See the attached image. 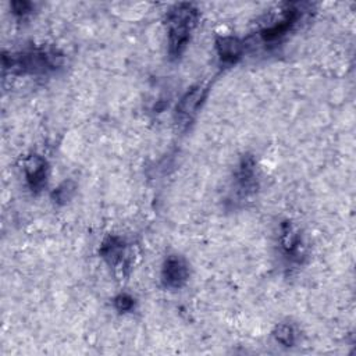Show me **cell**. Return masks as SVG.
Segmentation results:
<instances>
[{"label": "cell", "instance_id": "obj_1", "mask_svg": "<svg viewBox=\"0 0 356 356\" xmlns=\"http://www.w3.org/2000/svg\"><path fill=\"white\" fill-rule=\"evenodd\" d=\"M63 64L64 54L54 47H29L3 54V70L14 75H46Z\"/></svg>", "mask_w": 356, "mask_h": 356}, {"label": "cell", "instance_id": "obj_2", "mask_svg": "<svg viewBox=\"0 0 356 356\" xmlns=\"http://www.w3.org/2000/svg\"><path fill=\"white\" fill-rule=\"evenodd\" d=\"M197 19L199 10L191 3L175 4L168 11V54L171 58H178L185 51Z\"/></svg>", "mask_w": 356, "mask_h": 356}, {"label": "cell", "instance_id": "obj_3", "mask_svg": "<svg viewBox=\"0 0 356 356\" xmlns=\"http://www.w3.org/2000/svg\"><path fill=\"white\" fill-rule=\"evenodd\" d=\"M302 3H288L280 10L278 18H273L271 24L263 26L259 32V39L266 44H275L281 42L289 32L295 29L305 14Z\"/></svg>", "mask_w": 356, "mask_h": 356}, {"label": "cell", "instance_id": "obj_4", "mask_svg": "<svg viewBox=\"0 0 356 356\" xmlns=\"http://www.w3.org/2000/svg\"><path fill=\"white\" fill-rule=\"evenodd\" d=\"M259 188L257 163L253 156L246 154L241 159L235 172L232 185V202L242 203L249 200Z\"/></svg>", "mask_w": 356, "mask_h": 356}, {"label": "cell", "instance_id": "obj_5", "mask_svg": "<svg viewBox=\"0 0 356 356\" xmlns=\"http://www.w3.org/2000/svg\"><path fill=\"white\" fill-rule=\"evenodd\" d=\"M210 90V85L199 83L192 86L178 102L175 107V121L178 125L186 128L202 107Z\"/></svg>", "mask_w": 356, "mask_h": 356}, {"label": "cell", "instance_id": "obj_6", "mask_svg": "<svg viewBox=\"0 0 356 356\" xmlns=\"http://www.w3.org/2000/svg\"><path fill=\"white\" fill-rule=\"evenodd\" d=\"M280 246L284 257L291 263H300L305 257V243L302 235L289 221L281 224Z\"/></svg>", "mask_w": 356, "mask_h": 356}, {"label": "cell", "instance_id": "obj_7", "mask_svg": "<svg viewBox=\"0 0 356 356\" xmlns=\"http://www.w3.org/2000/svg\"><path fill=\"white\" fill-rule=\"evenodd\" d=\"M100 256L114 268L124 271L129 267V257L127 243L122 238L110 235L100 245Z\"/></svg>", "mask_w": 356, "mask_h": 356}, {"label": "cell", "instance_id": "obj_8", "mask_svg": "<svg viewBox=\"0 0 356 356\" xmlns=\"http://www.w3.org/2000/svg\"><path fill=\"white\" fill-rule=\"evenodd\" d=\"M189 278V268L185 260L177 254H171L164 260L161 268V280L164 286L171 289L182 288Z\"/></svg>", "mask_w": 356, "mask_h": 356}, {"label": "cell", "instance_id": "obj_9", "mask_svg": "<svg viewBox=\"0 0 356 356\" xmlns=\"http://www.w3.org/2000/svg\"><path fill=\"white\" fill-rule=\"evenodd\" d=\"M246 42L236 36H220L216 40V50L221 65L231 67L236 64L246 51Z\"/></svg>", "mask_w": 356, "mask_h": 356}, {"label": "cell", "instance_id": "obj_10", "mask_svg": "<svg viewBox=\"0 0 356 356\" xmlns=\"http://www.w3.org/2000/svg\"><path fill=\"white\" fill-rule=\"evenodd\" d=\"M22 170H24L25 181H26V185L29 186V189L32 192H40L44 188L46 179H47L46 160L39 154L28 156L24 160Z\"/></svg>", "mask_w": 356, "mask_h": 356}, {"label": "cell", "instance_id": "obj_11", "mask_svg": "<svg viewBox=\"0 0 356 356\" xmlns=\"http://www.w3.org/2000/svg\"><path fill=\"white\" fill-rule=\"evenodd\" d=\"M277 342H280L284 346H292L296 342V331L292 324L282 323L278 324L273 332Z\"/></svg>", "mask_w": 356, "mask_h": 356}, {"label": "cell", "instance_id": "obj_12", "mask_svg": "<svg viewBox=\"0 0 356 356\" xmlns=\"http://www.w3.org/2000/svg\"><path fill=\"white\" fill-rule=\"evenodd\" d=\"M114 306L118 312H131L135 306V299L128 293H120L114 298Z\"/></svg>", "mask_w": 356, "mask_h": 356}, {"label": "cell", "instance_id": "obj_13", "mask_svg": "<svg viewBox=\"0 0 356 356\" xmlns=\"http://www.w3.org/2000/svg\"><path fill=\"white\" fill-rule=\"evenodd\" d=\"M72 192H74V185H72V182H64V184H61L56 191H54V193H53V196H54V200L56 202H58V203H64V202H67L70 197H71V195H72Z\"/></svg>", "mask_w": 356, "mask_h": 356}, {"label": "cell", "instance_id": "obj_14", "mask_svg": "<svg viewBox=\"0 0 356 356\" xmlns=\"http://www.w3.org/2000/svg\"><path fill=\"white\" fill-rule=\"evenodd\" d=\"M32 7H33V4L29 1H13L11 3L13 13L19 18H24L25 15H28L32 11Z\"/></svg>", "mask_w": 356, "mask_h": 356}]
</instances>
